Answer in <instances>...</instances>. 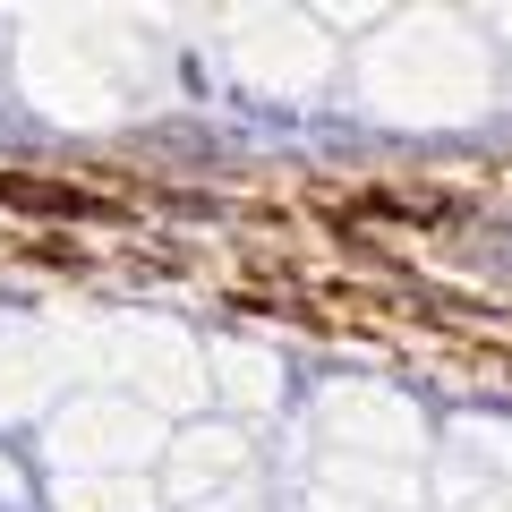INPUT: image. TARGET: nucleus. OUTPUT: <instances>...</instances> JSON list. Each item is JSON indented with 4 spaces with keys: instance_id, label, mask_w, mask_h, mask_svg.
Segmentation results:
<instances>
[{
    "instance_id": "obj_1",
    "label": "nucleus",
    "mask_w": 512,
    "mask_h": 512,
    "mask_svg": "<svg viewBox=\"0 0 512 512\" xmlns=\"http://www.w3.org/2000/svg\"><path fill=\"white\" fill-rule=\"evenodd\" d=\"M0 205H18V214H103L86 188H60V180H18V171H0Z\"/></svg>"
}]
</instances>
